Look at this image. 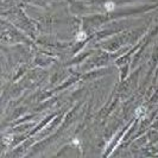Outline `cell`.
Returning a JSON list of instances; mask_svg holds the SVG:
<instances>
[{"label":"cell","mask_w":158,"mask_h":158,"mask_svg":"<svg viewBox=\"0 0 158 158\" xmlns=\"http://www.w3.org/2000/svg\"><path fill=\"white\" fill-rule=\"evenodd\" d=\"M114 6H116V5H114L113 2H107V4L105 5V7H106V10L107 11H112L113 9H114Z\"/></svg>","instance_id":"1"}]
</instances>
